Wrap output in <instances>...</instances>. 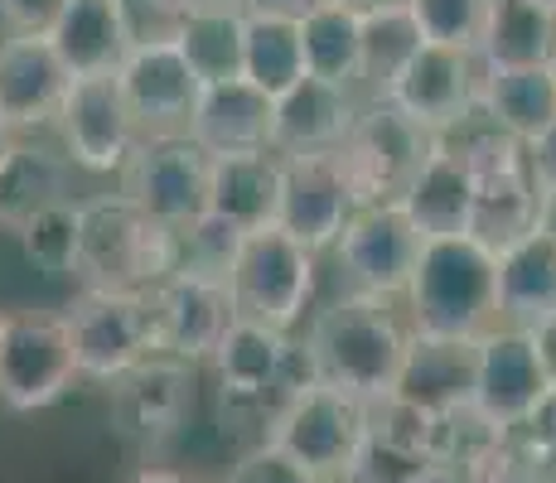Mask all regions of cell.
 <instances>
[{
    "label": "cell",
    "mask_w": 556,
    "mask_h": 483,
    "mask_svg": "<svg viewBox=\"0 0 556 483\" xmlns=\"http://www.w3.org/2000/svg\"><path fill=\"white\" fill-rule=\"evenodd\" d=\"M146 300H151V315H155L160 353L179 358V363L213 358L218 339L228 334V325L238 319L232 315L228 285L213 281V276H199V271H169Z\"/></svg>",
    "instance_id": "14"
},
{
    "label": "cell",
    "mask_w": 556,
    "mask_h": 483,
    "mask_svg": "<svg viewBox=\"0 0 556 483\" xmlns=\"http://www.w3.org/2000/svg\"><path fill=\"white\" fill-rule=\"evenodd\" d=\"M319 5L325 0H242V10H252V15H281V20H305Z\"/></svg>",
    "instance_id": "46"
},
{
    "label": "cell",
    "mask_w": 556,
    "mask_h": 483,
    "mask_svg": "<svg viewBox=\"0 0 556 483\" xmlns=\"http://www.w3.org/2000/svg\"><path fill=\"white\" fill-rule=\"evenodd\" d=\"M475 363H479V339H445V334L412 329L392 396L441 416L475 396Z\"/></svg>",
    "instance_id": "21"
},
{
    "label": "cell",
    "mask_w": 556,
    "mask_h": 483,
    "mask_svg": "<svg viewBox=\"0 0 556 483\" xmlns=\"http://www.w3.org/2000/svg\"><path fill=\"white\" fill-rule=\"evenodd\" d=\"M276 199H281V155L252 150V155H213L208 169V213L238 228L242 238L276 228Z\"/></svg>",
    "instance_id": "25"
},
{
    "label": "cell",
    "mask_w": 556,
    "mask_h": 483,
    "mask_svg": "<svg viewBox=\"0 0 556 483\" xmlns=\"http://www.w3.org/2000/svg\"><path fill=\"white\" fill-rule=\"evenodd\" d=\"M301 53H305V78L334 82V88H358L363 73V45H358V15L339 5H319L301 20Z\"/></svg>",
    "instance_id": "33"
},
{
    "label": "cell",
    "mask_w": 556,
    "mask_h": 483,
    "mask_svg": "<svg viewBox=\"0 0 556 483\" xmlns=\"http://www.w3.org/2000/svg\"><path fill=\"white\" fill-rule=\"evenodd\" d=\"M542 392H547V378H542V363L522 329L494 325L489 334H479L475 396H469L475 411H484L489 421L504 425V431H518Z\"/></svg>",
    "instance_id": "19"
},
{
    "label": "cell",
    "mask_w": 556,
    "mask_h": 483,
    "mask_svg": "<svg viewBox=\"0 0 556 483\" xmlns=\"http://www.w3.org/2000/svg\"><path fill=\"white\" fill-rule=\"evenodd\" d=\"M63 199H68V155H53L49 145L10 141V150L0 155V223L15 232L39 208Z\"/></svg>",
    "instance_id": "30"
},
{
    "label": "cell",
    "mask_w": 556,
    "mask_h": 483,
    "mask_svg": "<svg viewBox=\"0 0 556 483\" xmlns=\"http://www.w3.org/2000/svg\"><path fill=\"white\" fill-rule=\"evenodd\" d=\"M228 483H319L309 474L305 465H295L291 455H286L281 445H271V440H262V445H252L248 455L232 465Z\"/></svg>",
    "instance_id": "41"
},
{
    "label": "cell",
    "mask_w": 556,
    "mask_h": 483,
    "mask_svg": "<svg viewBox=\"0 0 556 483\" xmlns=\"http://www.w3.org/2000/svg\"><path fill=\"white\" fill-rule=\"evenodd\" d=\"M518 435L528 440L532 449H542L547 459H556V386H547V392L538 396V406H532L528 421L518 425Z\"/></svg>",
    "instance_id": "43"
},
{
    "label": "cell",
    "mask_w": 556,
    "mask_h": 483,
    "mask_svg": "<svg viewBox=\"0 0 556 483\" xmlns=\"http://www.w3.org/2000/svg\"><path fill=\"white\" fill-rule=\"evenodd\" d=\"M358 45H363L358 82H368L372 97H382L388 82L412 63V53L421 49V35H416L406 5H388V10H372V15H358Z\"/></svg>",
    "instance_id": "34"
},
{
    "label": "cell",
    "mask_w": 556,
    "mask_h": 483,
    "mask_svg": "<svg viewBox=\"0 0 556 483\" xmlns=\"http://www.w3.org/2000/svg\"><path fill=\"white\" fill-rule=\"evenodd\" d=\"M68 82V68L45 35H15L10 45H0V116L10 131L49 126Z\"/></svg>",
    "instance_id": "22"
},
{
    "label": "cell",
    "mask_w": 556,
    "mask_h": 483,
    "mask_svg": "<svg viewBox=\"0 0 556 483\" xmlns=\"http://www.w3.org/2000/svg\"><path fill=\"white\" fill-rule=\"evenodd\" d=\"M538 232H547V238L556 242V189L538 193Z\"/></svg>",
    "instance_id": "48"
},
{
    "label": "cell",
    "mask_w": 556,
    "mask_h": 483,
    "mask_svg": "<svg viewBox=\"0 0 556 483\" xmlns=\"http://www.w3.org/2000/svg\"><path fill=\"white\" fill-rule=\"evenodd\" d=\"M179 5L189 15V10H242V0H179Z\"/></svg>",
    "instance_id": "51"
},
{
    "label": "cell",
    "mask_w": 556,
    "mask_h": 483,
    "mask_svg": "<svg viewBox=\"0 0 556 483\" xmlns=\"http://www.w3.org/2000/svg\"><path fill=\"white\" fill-rule=\"evenodd\" d=\"M556 53V20L532 0H484L475 63L479 73L547 68Z\"/></svg>",
    "instance_id": "28"
},
{
    "label": "cell",
    "mask_w": 556,
    "mask_h": 483,
    "mask_svg": "<svg viewBox=\"0 0 556 483\" xmlns=\"http://www.w3.org/2000/svg\"><path fill=\"white\" fill-rule=\"evenodd\" d=\"M63 0H0V15L10 20L15 35H49Z\"/></svg>",
    "instance_id": "42"
},
{
    "label": "cell",
    "mask_w": 556,
    "mask_h": 483,
    "mask_svg": "<svg viewBox=\"0 0 556 483\" xmlns=\"http://www.w3.org/2000/svg\"><path fill=\"white\" fill-rule=\"evenodd\" d=\"M522 165H528V175H532V185H538V193L556 189V122L532 145H522Z\"/></svg>",
    "instance_id": "44"
},
{
    "label": "cell",
    "mask_w": 556,
    "mask_h": 483,
    "mask_svg": "<svg viewBox=\"0 0 556 483\" xmlns=\"http://www.w3.org/2000/svg\"><path fill=\"white\" fill-rule=\"evenodd\" d=\"M402 319L392 315L388 300L378 295H344L334 305H325L309 325L305 353L315 363V378L325 386L358 396V402H378L392 396V382L402 372V353H406Z\"/></svg>",
    "instance_id": "1"
},
{
    "label": "cell",
    "mask_w": 556,
    "mask_h": 483,
    "mask_svg": "<svg viewBox=\"0 0 556 483\" xmlns=\"http://www.w3.org/2000/svg\"><path fill=\"white\" fill-rule=\"evenodd\" d=\"M122 10L126 39L136 45H175L179 25H185V5L179 0H116Z\"/></svg>",
    "instance_id": "40"
},
{
    "label": "cell",
    "mask_w": 556,
    "mask_h": 483,
    "mask_svg": "<svg viewBox=\"0 0 556 483\" xmlns=\"http://www.w3.org/2000/svg\"><path fill=\"white\" fill-rule=\"evenodd\" d=\"M431 150L435 136L426 126L402 116L388 97H368L358 106L354 131L334 150V160L344 169L349 193H354V208H368V203H397L431 160Z\"/></svg>",
    "instance_id": "5"
},
{
    "label": "cell",
    "mask_w": 556,
    "mask_h": 483,
    "mask_svg": "<svg viewBox=\"0 0 556 483\" xmlns=\"http://www.w3.org/2000/svg\"><path fill=\"white\" fill-rule=\"evenodd\" d=\"M305 78V53H301V20L281 15H252L242 29V82L266 92L276 102L286 88Z\"/></svg>",
    "instance_id": "32"
},
{
    "label": "cell",
    "mask_w": 556,
    "mask_h": 483,
    "mask_svg": "<svg viewBox=\"0 0 556 483\" xmlns=\"http://www.w3.org/2000/svg\"><path fill=\"white\" fill-rule=\"evenodd\" d=\"M116 82H122V97L131 106V122L141 136L189 131V116H194L199 102V78L189 73V63L179 59L175 45L126 49Z\"/></svg>",
    "instance_id": "17"
},
{
    "label": "cell",
    "mask_w": 556,
    "mask_h": 483,
    "mask_svg": "<svg viewBox=\"0 0 556 483\" xmlns=\"http://www.w3.org/2000/svg\"><path fill=\"white\" fill-rule=\"evenodd\" d=\"M208 169L213 155L189 131L141 136L122 169V193L160 228L185 232L208 213Z\"/></svg>",
    "instance_id": "7"
},
{
    "label": "cell",
    "mask_w": 556,
    "mask_h": 483,
    "mask_svg": "<svg viewBox=\"0 0 556 483\" xmlns=\"http://www.w3.org/2000/svg\"><path fill=\"white\" fill-rule=\"evenodd\" d=\"M358 396L339 392V386L309 382L305 392H295L281 411L271 416V445H281L295 465H305L315 479H334L349 474L354 459L363 455L368 440V421H363Z\"/></svg>",
    "instance_id": "9"
},
{
    "label": "cell",
    "mask_w": 556,
    "mask_h": 483,
    "mask_svg": "<svg viewBox=\"0 0 556 483\" xmlns=\"http://www.w3.org/2000/svg\"><path fill=\"white\" fill-rule=\"evenodd\" d=\"M213 372H218L223 402L238 411H266L271 421L295 392H305L315 378V363L291 334H276L266 325L232 319L228 334L213 348Z\"/></svg>",
    "instance_id": "6"
},
{
    "label": "cell",
    "mask_w": 556,
    "mask_h": 483,
    "mask_svg": "<svg viewBox=\"0 0 556 483\" xmlns=\"http://www.w3.org/2000/svg\"><path fill=\"white\" fill-rule=\"evenodd\" d=\"M10 141H15V131H10V126H5V116H0V155H5V150H10Z\"/></svg>",
    "instance_id": "52"
},
{
    "label": "cell",
    "mask_w": 556,
    "mask_h": 483,
    "mask_svg": "<svg viewBox=\"0 0 556 483\" xmlns=\"http://www.w3.org/2000/svg\"><path fill=\"white\" fill-rule=\"evenodd\" d=\"M20 252L49 276H68L78 266V203H49L25 228H15Z\"/></svg>",
    "instance_id": "36"
},
{
    "label": "cell",
    "mask_w": 556,
    "mask_h": 483,
    "mask_svg": "<svg viewBox=\"0 0 556 483\" xmlns=\"http://www.w3.org/2000/svg\"><path fill=\"white\" fill-rule=\"evenodd\" d=\"M73 339V358H78V378L116 382L146 358L160 353L155 315L146 295H126V290H83L63 315Z\"/></svg>",
    "instance_id": "8"
},
{
    "label": "cell",
    "mask_w": 556,
    "mask_h": 483,
    "mask_svg": "<svg viewBox=\"0 0 556 483\" xmlns=\"http://www.w3.org/2000/svg\"><path fill=\"white\" fill-rule=\"evenodd\" d=\"M189 136H194L208 155L271 150V97L256 92L252 82H242V78L199 88L194 116H189Z\"/></svg>",
    "instance_id": "24"
},
{
    "label": "cell",
    "mask_w": 556,
    "mask_h": 483,
    "mask_svg": "<svg viewBox=\"0 0 556 483\" xmlns=\"http://www.w3.org/2000/svg\"><path fill=\"white\" fill-rule=\"evenodd\" d=\"M547 68H552V82H556V53H552V63H547Z\"/></svg>",
    "instance_id": "54"
},
{
    "label": "cell",
    "mask_w": 556,
    "mask_h": 483,
    "mask_svg": "<svg viewBox=\"0 0 556 483\" xmlns=\"http://www.w3.org/2000/svg\"><path fill=\"white\" fill-rule=\"evenodd\" d=\"M354 218V193L334 155H286L281 160V199H276V228L305 252H325L339 242L344 223Z\"/></svg>",
    "instance_id": "13"
},
{
    "label": "cell",
    "mask_w": 556,
    "mask_h": 483,
    "mask_svg": "<svg viewBox=\"0 0 556 483\" xmlns=\"http://www.w3.org/2000/svg\"><path fill=\"white\" fill-rule=\"evenodd\" d=\"M504 435H508L504 425H494L484 411H475V406L465 402V406H451V411L435 416V425H431V455H426V459H435V465H451V469H459V474H469V469H475L479 459H484Z\"/></svg>",
    "instance_id": "35"
},
{
    "label": "cell",
    "mask_w": 556,
    "mask_h": 483,
    "mask_svg": "<svg viewBox=\"0 0 556 483\" xmlns=\"http://www.w3.org/2000/svg\"><path fill=\"white\" fill-rule=\"evenodd\" d=\"M382 97L402 116H412L416 126L441 136L445 126H455L479 102V63H475V53L421 45L412 53V63L388 82Z\"/></svg>",
    "instance_id": "16"
},
{
    "label": "cell",
    "mask_w": 556,
    "mask_h": 483,
    "mask_svg": "<svg viewBox=\"0 0 556 483\" xmlns=\"http://www.w3.org/2000/svg\"><path fill=\"white\" fill-rule=\"evenodd\" d=\"M189 406H194V372L179 358H146L126 378L112 382V425L122 440L141 449L165 445L169 435L185 425Z\"/></svg>",
    "instance_id": "15"
},
{
    "label": "cell",
    "mask_w": 556,
    "mask_h": 483,
    "mask_svg": "<svg viewBox=\"0 0 556 483\" xmlns=\"http://www.w3.org/2000/svg\"><path fill=\"white\" fill-rule=\"evenodd\" d=\"M475 213H469V238L489 252H504L518 238L538 228V185L522 165L518 141H498L484 160H475Z\"/></svg>",
    "instance_id": "18"
},
{
    "label": "cell",
    "mask_w": 556,
    "mask_h": 483,
    "mask_svg": "<svg viewBox=\"0 0 556 483\" xmlns=\"http://www.w3.org/2000/svg\"><path fill=\"white\" fill-rule=\"evenodd\" d=\"M494 295L504 329H538L556 315V242L532 228L504 252H494Z\"/></svg>",
    "instance_id": "23"
},
{
    "label": "cell",
    "mask_w": 556,
    "mask_h": 483,
    "mask_svg": "<svg viewBox=\"0 0 556 483\" xmlns=\"http://www.w3.org/2000/svg\"><path fill=\"white\" fill-rule=\"evenodd\" d=\"M329 5L349 10V15H372V10H388V5H402V0H329Z\"/></svg>",
    "instance_id": "50"
},
{
    "label": "cell",
    "mask_w": 556,
    "mask_h": 483,
    "mask_svg": "<svg viewBox=\"0 0 556 483\" xmlns=\"http://www.w3.org/2000/svg\"><path fill=\"white\" fill-rule=\"evenodd\" d=\"M0 325H5V309H0Z\"/></svg>",
    "instance_id": "55"
},
{
    "label": "cell",
    "mask_w": 556,
    "mask_h": 483,
    "mask_svg": "<svg viewBox=\"0 0 556 483\" xmlns=\"http://www.w3.org/2000/svg\"><path fill=\"white\" fill-rule=\"evenodd\" d=\"M363 421H368V445L388 449L402 459H426L431 455V425L435 416L421 406L402 402V396H378V402L363 406Z\"/></svg>",
    "instance_id": "37"
},
{
    "label": "cell",
    "mask_w": 556,
    "mask_h": 483,
    "mask_svg": "<svg viewBox=\"0 0 556 483\" xmlns=\"http://www.w3.org/2000/svg\"><path fill=\"white\" fill-rule=\"evenodd\" d=\"M465 483H556V479H552V459L542 449H532L518 431H508L469 469Z\"/></svg>",
    "instance_id": "39"
},
{
    "label": "cell",
    "mask_w": 556,
    "mask_h": 483,
    "mask_svg": "<svg viewBox=\"0 0 556 483\" xmlns=\"http://www.w3.org/2000/svg\"><path fill=\"white\" fill-rule=\"evenodd\" d=\"M334 252L349 281L358 285V295L392 300L406 295V281H412L416 256H421V232L406 223L397 203H368V208H354V218L344 223Z\"/></svg>",
    "instance_id": "12"
},
{
    "label": "cell",
    "mask_w": 556,
    "mask_h": 483,
    "mask_svg": "<svg viewBox=\"0 0 556 483\" xmlns=\"http://www.w3.org/2000/svg\"><path fill=\"white\" fill-rule=\"evenodd\" d=\"M53 126H59L68 160H73V165H83V169H92V175L126 169L136 141H141V131H136V122H131V106H126L116 73L73 78L68 92H63V102H59Z\"/></svg>",
    "instance_id": "11"
},
{
    "label": "cell",
    "mask_w": 556,
    "mask_h": 483,
    "mask_svg": "<svg viewBox=\"0 0 556 483\" xmlns=\"http://www.w3.org/2000/svg\"><path fill=\"white\" fill-rule=\"evenodd\" d=\"M412 329L445 339H479L498 325L494 295V252L475 238H431L421 242L416 271L406 281Z\"/></svg>",
    "instance_id": "3"
},
{
    "label": "cell",
    "mask_w": 556,
    "mask_h": 483,
    "mask_svg": "<svg viewBox=\"0 0 556 483\" xmlns=\"http://www.w3.org/2000/svg\"><path fill=\"white\" fill-rule=\"evenodd\" d=\"M358 92L301 78L271 102V155H334L358 122Z\"/></svg>",
    "instance_id": "20"
},
{
    "label": "cell",
    "mask_w": 556,
    "mask_h": 483,
    "mask_svg": "<svg viewBox=\"0 0 556 483\" xmlns=\"http://www.w3.org/2000/svg\"><path fill=\"white\" fill-rule=\"evenodd\" d=\"M232 315L248 325H266L276 334H291L315 300V252L291 242L281 228L248 232L232 256L228 276Z\"/></svg>",
    "instance_id": "4"
},
{
    "label": "cell",
    "mask_w": 556,
    "mask_h": 483,
    "mask_svg": "<svg viewBox=\"0 0 556 483\" xmlns=\"http://www.w3.org/2000/svg\"><path fill=\"white\" fill-rule=\"evenodd\" d=\"M242 29H248V10H189L185 15L175 49L199 78V88L242 78Z\"/></svg>",
    "instance_id": "31"
},
{
    "label": "cell",
    "mask_w": 556,
    "mask_h": 483,
    "mask_svg": "<svg viewBox=\"0 0 556 483\" xmlns=\"http://www.w3.org/2000/svg\"><path fill=\"white\" fill-rule=\"evenodd\" d=\"M402 483H465V474L451 469V465H435V459H416Z\"/></svg>",
    "instance_id": "47"
},
{
    "label": "cell",
    "mask_w": 556,
    "mask_h": 483,
    "mask_svg": "<svg viewBox=\"0 0 556 483\" xmlns=\"http://www.w3.org/2000/svg\"><path fill=\"white\" fill-rule=\"evenodd\" d=\"M45 39L53 45L63 68H68V78L116 73L126 49H131L116 0H63L59 20H53V29Z\"/></svg>",
    "instance_id": "27"
},
{
    "label": "cell",
    "mask_w": 556,
    "mask_h": 483,
    "mask_svg": "<svg viewBox=\"0 0 556 483\" xmlns=\"http://www.w3.org/2000/svg\"><path fill=\"white\" fill-rule=\"evenodd\" d=\"M213 483H228V479H213Z\"/></svg>",
    "instance_id": "56"
},
{
    "label": "cell",
    "mask_w": 556,
    "mask_h": 483,
    "mask_svg": "<svg viewBox=\"0 0 556 483\" xmlns=\"http://www.w3.org/2000/svg\"><path fill=\"white\" fill-rule=\"evenodd\" d=\"M397 208L406 213L421 242L431 238H469V213H475V169L459 155L435 145L431 160L421 165V175L406 185L397 199Z\"/></svg>",
    "instance_id": "26"
},
{
    "label": "cell",
    "mask_w": 556,
    "mask_h": 483,
    "mask_svg": "<svg viewBox=\"0 0 556 483\" xmlns=\"http://www.w3.org/2000/svg\"><path fill=\"white\" fill-rule=\"evenodd\" d=\"M78 378L63 315L20 309L0 325V402L10 411H45Z\"/></svg>",
    "instance_id": "10"
},
{
    "label": "cell",
    "mask_w": 556,
    "mask_h": 483,
    "mask_svg": "<svg viewBox=\"0 0 556 483\" xmlns=\"http://www.w3.org/2000/svg\"><path fill=\"white\" fill-rule=\"evenodd\" d=\"M175 271V232L151 223L126 193L78 203V266L83 290L151 295Z\"/></svg>",
    "instance_id": "2"
},
{
    "label": "cell",
    "mask_w": 556,
    "mask_h": 483,
    "mask_svg": "<svg viewBox=\"0 0 556 483\" xmlns=\"http://www.w3.org/2000/svg\"><path fill=\"white\" fill-rule=\"evenodd\" d=\"M131 483H189L179 469H165V465H146V469H136V479Z\"/></svg>",
    "instance_id": "49"
},
{
    "label": "cell",
    "mask_w": 556,
    "mask_h": 483,
    "mask_svg": "<svg viewBox=\"0 0 556 483\" xmlns=\"http://www.w3.org/2000/svg\"><path fill=\"white\" fill-rule=\"evenodd\" d=\"M528 339H532V353H538V363H542V378H547V386H556V315L542 319L538 329H528Z\"/></svg>",
    "instance_id": "45"
},
{
    "label": "cell",
    "mask_w": 556,
    "mask_h": 483,
    "mask_svg": "<svg viewBox=\"0 0 556 483\" xmlns=\"http://www.w3.org/2000/svg\"><path fill=\"white\" fill-rule=\"evenodd\" d=\"M402 5L412 15L421 45L475 53L479 25H484V0H402Z\"/></svg>",
    "instance_id": "38"
},
{
    "label": "cell",
    "mask_w": 556,
    "mask_h": 483,
    "mask_svg": "<svg viewBox=\"0 0 556 483\" xmlns=\"http://www.w3.org/2000/svg\"><path fill=\"white\" fill-rule=\"evenodd\" d=\"M532 5H538V10H547V15L556 20V0H532Z\"/></svg>",
    "instance_id": "53"
},
{
    "label": "cell",
    "mask_w": 556,
    "mask_h": 483,
    "mask_svg": "<svg viewBox=\"0 0 556 483\" xmlns=\"http://www.w3.org/2000/svg\"><path fill=\"white\" fill-rule=\"evenodd\" d=\"M479 112L518 145H532L556 122L552 68H508L479 73Z\"/></svg>",
    "instance_id": "29"
}]
</instances>
